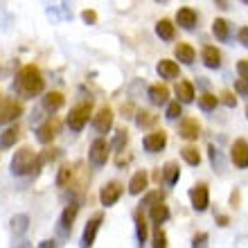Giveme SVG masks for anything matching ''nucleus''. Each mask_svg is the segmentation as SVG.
<instances>
[{"instance_id": "nucleus-1", "label": "nucleus", "mask_w": 248, "mask_h": 248, "mask_svg": "<svg viewBox=\"0 0 248 248\" xmlns=\"http://www.w3.org/2000/svg\"><path fill=\"white\" fill-rule=\"evenodd\" d=\"M14 88H16V93H18L20 97H25V99H32L46 91V79L41 75L39 65H34V63L23 65L18 70V75H16Z\"/></svg>"}, {"instance_id": "nucleus-2", "label": "nucleus", "mask_w": 248, "mask_h": 248, "mask_svg": "<svg viewBox=\"0 0 248 248\" xmlns=\"http://www.w3.org/2000/svg\"><path fill=\"white\" fill-rule=\"evenodd\" d=\"M36 154H34L30 147H20L12 158V174L14 176H27V174H32L36 171Z\"/></svg>"}, {"instance_id": "nucleus-3", "label": "nucleus", "mask_w": 248, "mask_h": 248, "mask_svg": "<svg viewBox=\"0 0 248 248\" xmlns=\"http://www.w3.org/2000/svg\"><path fill=\"white\" fill-rule=\"evenodd\" d=\"M91 113H93V102H91V99H88V102H81V104H77V106H72L70 115H68V120H65V122H68V126H70V131L79 133V131L88 124Z\"/></svg>"}, {"instance_id": "nucleus-4", "label": "nucleus", "mask_w": 248, "mask_h": 248, "mask_svg": "<svg viewBox=\"0 0 248 248\" xmlns=\"http://www.w3.org/2000/svg\"><path fill=\"white\" fill-rule=\"evenodd\" d=\"M59 131H61V120L57 118V115H50V118L36 129V140H39L41 144H50L54 138L59 136Z\"/></svg>"}, {"instance_id": "nucleus-5", "label": "nucleus", "mask_w": 248, "mask_h": 248, "mask_svg": "<svg viewBox=\"0 0 248 248\" xmlns=\"http://www.w3.org/2000/svg\"><path fill=\"white\" fill-rule=\"evenodd\" d=\"M20 115H23V104H20V102H16V99H12V97L0 99V126L18 120Z\"/></svg>"}, {"instance_id": "nucleus-6", "label": "nucleus", "mask_w": 248, "mask_h": 248, "mask_svg": "<svg viewBox=\"0 0 248 248\" xmlns=\"http://www.w3.org/2000/svg\"><path fill=\"white\" fill-rule=\"evenodd\" d=\"M108 151H111V144L106 142L104 138H97V140L91 144L88 158H91V163L95 165V167H102V165H106V160H108Z\"/></svg>"}, {"instance_id": "nucleus-7", "label": "nucleus", "mask_w": 248, "mask_h": 248, "mask_svg": "<svg viewBox=\"0 0 248 248\" xmlns=\"http://www.w3.org/2000/svg\"><path fill=\"white\" fill-rule=\"evenodd\" d=\"M122 192H124L122 183L111 181V183H106L104 187L99 189V201H102V205H104V208H111V205H115V203L120 201Z\"/></svg>"}, {"instance_id": "nucleus-8", "label": "nucleus", "mask_w": 248, "mask_h": 248, "mask_svg": "<svg viewBox=\"0 0 248 248\" xmlns=\"http://www.w3.org/2000/svg\"><path fill=\"white\" fill-rule=\"evenodd\" d=\"M230 160H232V165H235L237 170H246L248 167V142L244 138L232 142V147H230Z\"/></svg>"}, {"instance_id": "nucleus-9", "label": "nucleus", "mask_w": 248, "mask_h": 248, "mask_svg": "<svg viewBox=\"0 0 248 248\" xmlns=\"http://www.w3.org/2000/svg\"><path fill=\"white\" fill-rule=\"evenodd\" d=\"M189 201H192V208L196 212H203V210H208L210 205V192H208V185H194V187L189 189Z\"/></svg>"}, {"instance_id": "nucleus-10", "label": "nucleus", "mask_w": 248, "mask_h": 248, "mask_svg": "<svg viewBox=\"0 0 248 248\" xmlns=\"http://www.w3.org/2000/svg\"><path fill=\"white\" fill-rule=\"evenodd\" d=\"M142 144L149 154H158V151H163L165 147H167V133H165L163 129L154 131V133H149V136H144Z\"/></svg>"}, {"instance_id": "nucleus-11", "label": "nucleus", "mask_w": 248, "mask_h": 248, "mask_svg": "<svg viewBox=\"0 0 248 248\" xmlns=\"http://www.w3.org/2000/svg\"><path fill=\"white\" fill-rule=\"evenodd\" d=\"M113 111L108 108V106H102L97 111V115L93 118V124H95V129H97V133H108V131L113 129Z\"/></svg>"}, {"instance_id": "nucleus-12", "label": "nucleus", "mask_w": 248, "mask_h": 248, "mask_svg": "<svg viewBox=\"0 0 248 248\" xmlns=\"http://www.w3.org/2000/svg\"><path fill=\"white\" fill-rule=\"evenodd\" d=\"M102 219L104 217L102 215H95L91 219V221L86 223V228H84V235H81V246L84 248H91L93 244H95V237H97L99 232V226H102Z\"/></svg>"}, {"instance_id": "nucleus-13", "label": "nucleus", "mask_w": 248, "mask_h": 248, "mask_svg": "<svg viewBox=\"0 0 248 248\" xmlns=\"http://www.w3.org/2000/svg\"><path fill=\"white\" fill-rule=\"evenodd\" d=\"M178 133L185 140H196V138L201 136V124L196 122L194 118H183L181 120V126H178Z\"/></svg>"}, {"instance_id": "nucleus-14", "label": "nucleus", "mask_w": 248, "mask_h": 248, "mask_svg": "<svg viewBox=\"0 0 248 248\" xmlns=\"http://www.w3.org/2000/svg\"><path fill=\"white\" fill-rule=\"evenodd\" d=\"M77 215H79V203H70V205H65V210L61 212V219H59L61 232H70L72 223H75V219H77Z\"/></svg>"}, {"instance_id": "nucleus-15", "label": "nucleus", "mask_w": 248, "mask_h": 248, "mask_svg": "<svg viewBox=\"0 0 248 248\" xmlns=\"http://www.w3.org/2000/svg\"><path fill=\"white\" fill-rule=\"evenodd\" d=\"M196 20H199V16H196V12L192 7H181L176 12V23L183 27V30H187V32L196 27Z\"/></svg>"}, {"instance_id": "nucleus-16", "label": "nucleus", "mask_w": 248, "mask_h": 248, "mask_svg": "<svg viewBox=\"0 0 248 248\" xmlns=\"http://www.w3.org/2000/svg\"><path fill=\"white\" fill-rule=\"evenodd\" d=\"M156 70H158V75H160V79H176L178 75H181L178 63L171 59H160L156 65Z\"/></svg>"}, {"instance_id": "nucleus-17", "label": "nucleus", "mask_w": 248, "mask_h": 248, "mask_svg": "<svg viewBox=\"0 0 248 248\" xmlns=\"http://www.w3.org/2000/svg\"><path fill=\"white\" fill-rule=\"evenodd\" d=\"M176 97H178V102H181V104H189V102H194L196 93H194L192 81H187V79L178 81V84H176Z\"/></svg>"}, {"instance_id": "nucleus-18", "label": "nucleus", "mask_w": 248, "mask_h": 248, "mask_svg": "<svg viewBox=\"0 0 248 248\" xmlns=\"http://www.w3.org/2000/svg\"><path fill=\"white\" fill-rule=\"evenodd\" d=\"M147 185H149V176H147V171H136L133 174V178H131V183H129V194L138 196V194H142L144 189H147Z\"/></svg>"}, {"instance_id": "nucleus-19", "label": "nucleus", "mask_w": 248, "mask_h": 248, "mask_svg": "<svg viewBox=\"0 0 248 248\" xmlns=\"http://www.w3.org/2000/svg\"><path fill=\"white\" fill-rule=\"evenodd\" d=\"M63 104H65L63 93L52 91V93H46V97H43V108H46L47 113H57Z\"/></svg>"}, {"instance_id": "nucleus-20", "label": "nucleus", "mask_w": 248, "mask_h": 248, "mask_svg": "<svg viewBox=\"0 0 248 248\" xmlns=\"http://www.w3.org/2000/svg\"><path fill=\"white\" fill-rule=\"evenodd\" d=\"M201 57H203V63L208 65V68H212V70L221 68V52H219L215 46H205V47H203Z\"/></svg>"}, {"instance_id": "nucleus-21", "label": "nucleus", "mask_w": 248, "mask_h": 248, "mask_svg": "<svg viewBox=\"0 0 248 248\" xmlns=\"http://www.w3.org/2000/svg\"><path fill=\"white\" fill-rule=\"evenodd\" d=\"M149 219L160 226V223H165L167 219H170V208H167L163 201L154 203V205H149Z\"/></svg>"}, {"instance_id": "nucleus-22", "label": "nucleus", "mask_w": 248, "mask_h": 248, "mask_svg": "<svg viewBox=\"0 0 248 248\" xmlns=\"http://www.w3.org/2000/svg\"><path fill=\"white\" fill-rule=\"evenodd\" d=\"M174 54H176V59L181 61V63L185 65H192L196 59V52H194V47L189 46V43H178L176 47H174Z\"/></svg>"}, {"instance_id": "nucleus-23", "label": "nucleus", "mask_w": 248, "mask_h": 248, "mask_svg": "<svg viewBox=\"0 0 248 248\" xmlns=\"http://www.w3.org/2000/svg\"><path fill=\"white\" fill-rule=\"evenodd\" d=\"M149 99L154 102L156 106H163L167 104V99H170V88L165 84H154L149 88Z\"/></svg>"}, {"instance_id": "nucleus-24", "label": "nucleus", "mask_w": 248, "mask_h": 248, "mask_svg": "<svg viewBox=\"0 0 248 248\" xmlns=\"http://www.w3.org/2000/svg\"><path fill=\"white\" fill-rule=\"evenodd\" d=\"M156 34L163 41H174V36H176V27H174L171 20L163 18V20H158L156 23Z\"/></svg>"}, {"instance_id": "nucleus-25", "label": "nucleus", "mask_w": 248, "mask_h": 248, "mask_svg": "<svg viewBox=\"0 0 248 248\" xmlns=\"http://www.w3.org/2000/svg\"><path fill=\"white\" fill-rule=\"evenodd\" d=\"M212 34H215V36L221 41V43H226V41L230 39V25H228V20H223V18H215V20H212Z\"/></svg>"}, {"instance_id": "nucleus-26", "label": "nucleus", "mask_w": 248, "mask_h": 248, "mask_svg": "<svg viewBox=\"0 0 248 248\" xmlns=\"http://www.w3.org/2000/svg\"><path fill=\"white\" fill-rule=\"evenodd\" d=\"M163 178L167 185H176V181L181 178V170H178V163L170 160V163L163 167Z\"/></svg>"}, {"instance_id": "nucleus-27", "label": "nucleus", "mask_w": 248, "mask_h": 248, "mask_svg": "<svg viewBox=\"0 0 248 248\" xmlns=\"http://www.w3.org/2000/svg\"><path fill=\"white\" fill-rule=\"evenodd\" d=\"M16 140H18V126H9L7 131H2V133H0V147H2V149L14 147V144H16Z\"/></svg>"}, {"instance_id": "nucleus-28", "label": "nucleus", "mask_w": 248, "mask_h": 248, "mask_svg": "<svg viewBox=\"0 0 248 248\" xmlns=\"http://www.w3.org/2000/svg\"><path fill=\"white\" fill-rule=\"evenodd\" d=\"M136 235H138V244L140 246L147 244V219H144V215L140 210L136 212Z\"/></svg>"}, {"instance_id": "nucleus-29", "label": "nucleus", "mask_w": 248, "mask_h": 248, "mask_svg": "<svg viewBox=\"0 0 248 248\" xmlns=\"http://www.w3.org/2000/svg\"><path fill=\"white\" fill-rule=\"evenodd\" d=\"M30 228V217L27 215H16L12 219V232L14 235H25Z\"/></svg>"}, {"instance_id": "nucleus-30", "label": "nucleus", "mask_w": 248, "mask_h": 248, "mask_svg": "<svg viewBox=\"0 0 248 248\" xmlns=\"http://www.w3.org/2000/svg\"><path fill=\"white\" fill-rule=\"evenodd\" d=\"M181 156H183V160L187 165H192V167H196V165L201 163V154L196 151V147H183V149H181Z\"/></svg>"}, {"instance_id": "nucleus-31", "label": "nucleus", "mask_w": 248, "mask_h": 248, "mask_svg": "<svg viewBox=\"0 0 248 248\" xmlns=\"http://www.w3.org/2000/svg\"><path fill=\"white\" fill-rule=\"evenodd\" d=\"M217 104H219V97H215L212 93H205V95H201V97H199V106H201V111H205V113L215 111Z\"/></svg>"}, {"instance_id": "nucleus-32", "label": "nucleus", "mask_w": 248, "mask_h": 248, "mask_svg": "<svg viewBox=\"0 0 248 248\" xmlns=\"http://www.w3.org/2000/svg\"><path fill=\"white\" fill-rule=\"evenodd\" d=\"M156 122V115L149 111H138L136 115V124L140 126V129H147V126H151V124Z\"/></svg>"}, {"instance_id": "nucleus-33", "label": "nucleus", "mask_w": 248, "mask_h": 248, "mask_svg": "<svg viewBox=\"0 0 248 248\" xmlns=\"http://www.w3.org/2000/svg\"><path fill=\"white\" fill-rule=\"evenodd\" d=\"M126 142H129V133H126V131H118V133H115V138H113V142H111V147L115 151H124V147H126Z\"/></svg>"}, {"instance_id": "nucleus-34", "label": "nucleus", "mask_w": 248, "mask_h": 248, "mask_svg": "<svg viewBox=\"0 0 248 248\" xmlns=\"http://www.w3.org/2000/svg\"><path fill=\"white\" fill-rule=\"evenodd\" d=\"M183 115V106H181V102H171L170 106H167V120H178Z\"/></svg>"}, {"instance_id": "nucleus-35", "label": "nucleus", "mask_w": 248, "mask_h": 248, "mask_svg": "<svg viewBox=\"0 0 248 248\" xmlns=\"http://www.w3.org/2000/svg\"><path fill=\"white\" fill-rule=\"evenodd\" d=\"M70 176H72V170L68 165H63L59 170V176H57V185H59V187H65V183L70 181Z\"/></svg>"}, {"instance_id": "nucleus-36", "label": "nucleus", "mask_w": 248, "mask_h": 248, "mask_svg": "<svg viewBox=\"0 0 248 248\" xmlns=\"http://www.w3.org/2000/svg\"><path fill=\"white\" fill-rule=\"evenodd\" d=\"M158 201H163V192H160V189L149 192V194L142 199V203H140V205H154V203H158Z\"/></svg>"}, {"instance_id": "nucleus-37", "label": "nucleus", "mask_w": 248, "mask_h": 248, "mask_svg": "<svg viewBox=\"0 0 248 248\" xmlns=\"http://www.w3.org/2000/svg\"><path fill=\"white\" fill-rule=\"evenodd\" d=\"M81 20L88 23V25H95V23H97V14L93 12V9H84V12H81Z\"/></svg>"}, {"instance_id": "nucleus-38", "label": "nucleus", "mask_w": 248, "mask_h": 248, "mask_svg": "<svg viewBox=\"0 0 248 248\" xmlns=\"http://www.w3.org/2000/svg\"><path fill=\"white\" fill-rule=\"evenodd\" d=\"M154 246H156V248H165V246H167V237H165L163 230H158L156 235H154Z\"/></svg>"}, {"instance_id": "nucleus-39", "label": "nucleus", "mask_w": 248, "mask_h": 248, "mask_svg": "<svg viewBox=\"0 0 248 248\" xmlns=\"http://www.w3.org/2000/svg\"><path fill=\"white\" fill-rule=\"evenodd\" d=\"M235 91L239 93V95H246V97H248V79H237Z\"/></svg>"}, {"instance_id": "nucleus-40", "label": "nucleus", "mask_w": 248, "mask_h": 248, "mask_svg": "<svg viewBox=\"0 0 248 248\" xmlns=\"http://www.w3.org/2000/svg\"><path fill=\"white\" fill-rule=\"evenodd\" d=\"M221 102H223V104H226V106H230V108H235V106H237V97H235V95H232V93H223V95H221Z\"/></svg>"}, {"instance_id": "nucleus-41", "label": "nucleus", "mask_w": 248, "mask_h": 248, "mask_svg": "<svg viewBox=\"0 0 248 248\" xmlns=\"http://www.w3.org/2000/svg\"><path fill=\"white\" fill-rule=\"evenodd\" d=\"M237 72H239V77L242 79H248V59H242L237 63Z\"/></svg>"}, {"instance_id": "nucleus-42", "label": "nucleus", "mask_w": 248, "mask_h": 248, "mask_svg": "<svg viewBox=\"0 0 248 248\" xmlns=\"http://www.w3.org/2000/svg\"><path fill=\"white\" fill-rule=\"evenodd\" d=\"M205 244H208V235H205V232L192 239V246H194V248H196V246H205Z\"/></svg>"}, {"instance_id": "nucleus-43", "label": "nucleus", "mask_w": 248, "mask_h": 248, "mask_svg": "<svg viewBox=\"0 0 248 248\" xmlns=\"http://www.w3.org/2000/svg\"><path fill=\"white\" fill-rule=\"evenodd\" d=\"M239 43H242L244 47H248V27H242V30H239Z\"/></svg>"}, {"instance_id": "nucleus-44", "label": "nucleus", "mask_w": 248, "mask_h": 248, "mask_svg": "<svg viewBox=\"0 0 248 248\" xmlns=\"http://www.w3.org/2000/svg\"><path fill=\"white\" fill-rule=\"evenodd\" d=\"M215 5L219 7V9H228V0H215Z\"/></svg>"}, {"instance_id": "nucleus-45", "label": "nucleus", "mask_w": 248, "mask_h": 248, "mask_svg": "<svg viewBox=\"0 0 248 248\" xmlns=\"http://www.w3.org/2000/svg\"><path fill=\"white\" fill-rule=\"evenodd\" d=\"M219 226H228V219H226V217H219Z\"/></svg>"}, {"instance_id": "nucleus-46", "label": "nucleus", "mask_w": 248, "mask_h": 248, "mask_svg": "<svg viewBox=\"0 0 248 248\" xmlns=\"http://www.w3.org/2000/svg\"><path fill=\"white\" fill-rule=\"evenodd\" d=\"M47 246H54V242H41V248H47Z\"/></svg>"}, {"instance_id": "nucleus-47", "label": "nucleus", "mask_w": 248, "mask_h": 248, "mask_svg": "<svg viewBox=\"0 0 248 248\" xmlns=\"http://www.w3.org/2000/svg\"><path fill=\"white\" fill-rule=\"evenodd\" d=\"M242 2H244V5H248V0H242Z\"/></svg>"}, {"instance_id": "nucleus-48", "label": "nucleus", "mask_w": 248, "mask_h": 248, "mask_svg": "<svg viewBox=\"0 0 248 248\" xmlns=\"http://www.w3.org/2000/svg\"><path fill=\"white\" fill-rule=\"evenodd\" d=\"M246 118H248V108H246Z\"/></svg>"}, {"instance_id": "nucleus-49", "label": "nucleus", "mask_w": 248, "mask_h": 248, "mask_svg": "<svg viewBox=\"0 0 248 248\" xmlns=\"http://www.w3.org/2000/svg\"><path fill=\"white\" fill-rule=\"evenodd\" d=\"M156 2H160V0H156Z\"/></svg>"}]
</instances>
